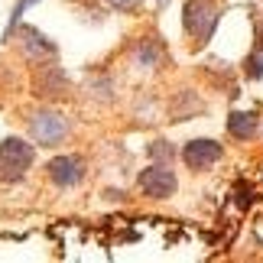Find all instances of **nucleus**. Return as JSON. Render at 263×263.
I'll list each match as a JSON object with an SVG mask.
<instances>
[{
	"instance_id": "9",
	"label": "nucleus",
	"mask_w": 263,
	"mask_h": 263,
	"mask_svg": "<svg viewBox=\"0 0 263 263\" xmlns=\"http://www.w3.org/2000/svg\"><path fill=\"white\" fill-rule=\"evenodd\" d=\"M257 114H247V110H234V114L228 117V134L234 140H250L257 134Z\"/></svg>"
},
{
	"instance_id": "4",
	"label": "nucleus",
	"mask_w": 263,
	"mask_h": 263,
	"mask_svg": "<svg viewBox=\"0 0 263 263\" xmlns=\"http://www.w3.org/2000/svg\"><path fill=\"white\" fill-rule=\"evenodd\" d=\"M137 185H140V192H143L146 198L163 201L169 195H176L179 179L173 173V163H153V159H149V166H143V173L137 176Z\"/></svg>"
},
{
	"instance_id": "16",
	"label": "nucleus",
	"mask_w": 263,
	"mask_h": 263,
	"mask_svg": "<svg viewBox=\"0 0 263 263\" xmlns=\"http://www.w3.org/2000/svg\"><path fill=\"white\" fill-rule=\"evenodd\" d=\"M159 4H166V0H159Z\"/></svg>"
},
{
	"instance_id": "10",
	"label": "nucleus",
	"mask_w": 263,
	"mask_h": 263,
	"mask_svg": "<svg viewBox=\"0 0 263 263\" xmlns=\"http://www.w3.org/2000/svg\"><path fill=\"white\" fill-rule=\"evenodd\" d=\"M134 59H137V65H143V68H156L163 62V49H159L156 39H140L137 49H134Z\"/></svg>"
},
{
	"instance_id": "1",
	"label": "nucleus",
	"mask_w": 263,
	"mask_h": 263,
	"mask_svg": "<svg viewBox=\"0 0 263 263\" xmlns=\"http://www.w3.org/2000/svg\"><path fill=\"white\" fill-rule=\"evenodd\" d=\"M218 23H221V7L211 4V0H189L182 7V26H185V33L195 49L211 43Z\"/></svg>"
},
{
	"instance_id": "11",
	"label": "nucleus",
	"mask_w": 263,
	"mask_h": 263,
	"mask_svg": "<svg viewBox=\"0 0 263 263\" xmlns=\"http://www.w3.org/2000/svg\"><path fill=\"white\" fill-rule=\"evenodd\" d=\"M146 156L153 159V163H173L176 149H173V143H166V140H153V143L146 146Z\"/></svg>"
},
{
	"instance_id": "12",
	"label": "nucleus",
	"mask_w": 263,
	"mask_h": 263,
	"mask_svg": "<svg viewBox=\"0 0 263 263\" xmlns=\"http://www.w3.org/2000/svg\"><path fill=\"white\" fill-rule=\"evenodd\" d=\"M244 75H247V78H263V52L250 55L247 62H244Z\"/></svg>"
},
{
	"instance_id": "5",
	"label": "nucleus",
	"mask_w": 263,
	"mask_h": 263,
	"mask_svg": "<svg viewBox=\"0 0 263 263\" xmlns=\"http://www.w3.org/2000/svg\"><path fill=\"white\" fill-rule=\"evenodd\" d=\"M85 173H88L85 159L75 156V153L52 156V159L46 163V176H49V182H52L55 189H75L78 182L85 179Z\"/></svg>"
},
{
	"instance_id": "7",
	"label": "nucleus",
	"mask_w": 263,
	"mask_h": 263,
	"mask_svg": "<svg viewBox=\"0 0 263 263\" xmlns=\"http://www.w3.org/2000/svg\"><path fill=\"white\" fill-rule=\"evenodd\" d=\"M20 29V49L26 52V59H33V62H43L46 55H55V46L49 43V39L39 33V29H33V26H16Z\"/></svg>"
},
{
	"instance_id": "15",
	"label": "nucleus",
	"mask_w": 263,
	"mask_h": 263,
	"mask_svg": "<svg viewBox=\"0 0 263 263\" xmlns=\"http://www.w3.org/2000/svg\"><path fill=\"white\" fill-rule=\"evenodd\" d=\"M254 49L263 52V20H257V26H254Z\"/></svg>"
},
{
	"instance_id": "2",
	"label": "nucleus",
	"mask_w": 263,
	"mask_h": 263,
	"mask_svg": "<svg viewBox=\"0 0 263 263\" xmlns=\"http://www.w3.org/2000/svg\"><path fill=\"white\" fill-rule=\"evenodd\" d=\"M26 130H29V137H33L36 146L52 149V146L65 143V137L72 134V124H68V117L59 114V110L39 107V110H33V114L26 117Z\"/></svg>"
},
{
	"instance_id": "13",
	"label": "nucleus",
	"mask_w": 263,
	"mask_h": 263,
	"mask_svg": "<svg viewBox=\"0 0 263 263\" xmlns=\"http://www.w3.org/2000/svg\"><path fill=\"white\" fill-rule=\"evenodd\" d=\"M36 0H20L16 4V10H13V16H10V26H7V33H4V39H10L13 36V29H16V23H20V16H23V10H29Z\"/></svg>"
},
{
	"instance_id": "3",
	"label": "nucleus",
	"mask_w": 263,
	"mask_h": 263,
	"mask_svg": "<svg viewBox=\"0 0 263 263\" xmlns=\"http://www.w3.org/2000/svg\"><path fill=\"white\" fill-rule=\"evenodd\" d=\"M36 146H29L23 137H7L0 143V179L4 182H23V176L33 169Z\"/></svg>"
},
{
	"instance_id": "6",
	"label": "nucleus",
	"mask_w": 263,
	"mask_h": 263,
	"mask_svg": "<svg viewBox=\"0 0 263 263\" xmlns=\"http://www.w3.org/2000/svg\"><path fill=\"white\" fill-rule=\"evenodd\" d=\"M221 156H224L221 143H218V140H208V137L189 140V143L182 146V163H185L189 169H195V173H201V169H211Z\"/></svg>"
},
{
	"instance_id": "14",
	"label": "nucleus",
	"mask_w": 263,
	"mask_h": 263,
	"mask_svg": "<svg viewBox=\"0 0 263 263\" xmlns=\"http://www.w3.org/2000/svg\"><path fill=\"white\" fill-rule=\"evenodd\" d=\"M110 10H117V13H137L140 0H107Z\"/></svg>"
},
{
	"instance_id": "8",
	"label": "nucleus",
	"mask_w": 263,
	"mask_h": 263,
	"mask_svg": "<svg viewBox=\"0 0 263 263\" xmlns=\"http://www.w3.org/2000/svg\"><path fill=\"white\" fill-rule=\"evenodd\" d=\"M65 72L62 68H39V78H36V91L43 98H62L65 91Z\"/></svg>"
}]
</instances>
